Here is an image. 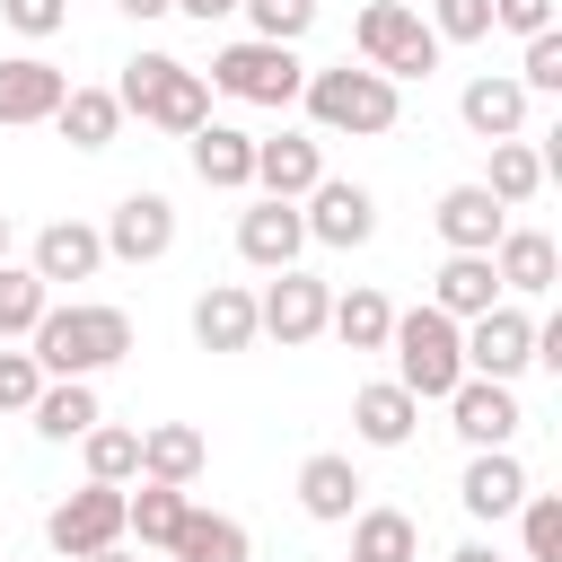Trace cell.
Returning a JSON list of instances; mask_svg holds the SVG:
<instances>
[{
	"label": "cell",
	"mask_w": 562,
	"mask_h": 562,
	"mask_svg": "<svg viewBox=\"0 0 562 562\" xmlns=\"http://www.w3.org/2000/svg\"><path fill=\"white\" fill-rule=\"evenodd\" d=\"M299 105L316 132H351V140H386L395 114H404V88L369 61H334V70H307L299 79Z\"/></svg>",
	"instance_id": "cell-1"
},
{
	"label": "cell",
	"mask_w": 562,
	"mask_h": 562,
	"mask_svg": "<svg viewBox=\"0 0 562 562\" xmlns=\"http://www.w3.org/2000/svg\"><path fill=\"white\" fill-rule=\"evenodd\" d=\"M26 351H35L44 378H97V369H114V360L132 351V316H123V307L70 299V307H44V316H35Z\"/></svg>",
	"instance_id": "cell-2"
},
{
	"label": "cell",
	"mask_w": 562,
	"mask_h": 562,
	"mask_svg": "<svg viewBox=\"0 0 562 562\" xmlns=\"http://www.w3.org/2000/svg\"><path fill=\"white\" fill-rule=\"evenodd\" d=\"M114 105L184 140L193 123H211V79H202L193 61H176V53H132L123 79H114Z\"/></svg>",
	"instance_id": "cell-3"
},
{
	"label": "cell",
	"mask_w": 562,
	"mask_h": 562,
	"mask_svg": "<svg viewBox=\"0 0 562 562\" xmlns=\"http://www.w3.org/2000/svg\"><path fill=\"white\" fill-rule=\"evenodd\" d=\"M386 351H395V386H404L413 404H439V395L465 378L457 316H439L430 299H422V307H395V325H386Z\"/></svg>",
	"instance_id": "cell-4"
},
{
	"label": "cell",
	"mask_w": 562,
	"mask_h": 562,
	"mask_svg": "<svg viewBox=\"0 0 562 562\" xmlns=\"http://www.w3.org/2000/svg\"><path fill=\"white\" fill-rule=\"evenodd\" d=\"M351 53H360L369 70H386V79L404 88V79H430L448 44L430 35V18H422L413 0H369V9L351 18Z\"/></svg>",
	"instance_id": "cell-5"
},
{
	"label": "cell",
	"mask_w": 562,
	"mask_h": 562,
	"mask_svg": "<svg viewBox=\"0 0 562 562\" xmlns=\"http://www.w3.org/2000/svg\"><path fill=\"white\" fill-rule=\"evenodd\" d=\"M220 97H237V105H299V79H307V61H299V44H263V35H237V44H220L211 53V70H202Z\"/></svg>",
	"instance_id": "cell-6"
},
{
	"label": "cell",
	"mask_w": 562,
	"mask_h": 562,
	"mask_svg": "<svg viewBox=\"0 0 562 562\" xmlns=\"http://www.w3.org/2000/svg\"><path fill=\"white\" fill-rule=\"evenodd\" d=\"M457 342H465V369H474V378H518V369H536V316H527V299H492L483 316L457 325Z\"/></svg>",
	"instance_id": "cell-7"
},
{
	"label": "cell",
	"mask_w": 562,
	"mask_h": 562,
	"mask_svg": "<svg viewBox=\"0 0 562 562\" xmlns=\"http://www.w3.org/2000/svg\"><path fill=\"white\" fill-rule=\"evenodd\" d=\"M44 544H53L61 562H88V553L123 544V483H79V492H61L53 518H44Z\"/></svg>",
	"instance_id": "cell-8"
},
{
	"label": "cell",
	"mask_w": 562,
	"mask_h": 562,
	"mask_svg": "<svg viewBox=\"0 0 562 562\" xmlns=\"http://www.w3.org/2000/svg\"><path fill=\"white\" fill-rule=\"evenodd\" d=\"M325 307H334V290L316 281V272H272L263 290H255V334H272L281 351H299V342H316L325 334Z\"/></svg>",
	"instance_id": "cell-9"
},
{
	"label": "cell",
	"mask_w": 562,
	"mask_h": 562,
	"mask_svg": "<svg viewBox=\"0 0 562 562\" xmlns=\"http://www.w3.org/2000/svg\"><path fill=\"white\" fill-rule=\"evenodd\" d=\"M299 220H307V246H369L378 237V193L369 184H342V176H316L299 193Z\"/></svg>",
	"instance_id": "cell-10"
},
{
	"label": "cell",
	"mask_w": 562,
	"mask_h": 562,
	"mask_svg": "<svg viewBox=\"0 0 562 562\" xmlns=\"http://www.w3.org/2000/svg\"><path fill=\"white\" fill-rule=\"evenodd\" d=\"M105 263H158L167 246H176V202L158 193V184H132L114 211H105Z\"/></svg>",
	"instance_id": "cell-11"
},
{
	"label": "cell",
	"mask_w": 562,
	"mask_h": 562,
	"mask_svg": "<svg viewBox=\"0 0 562 562\" xmlns=\"http://www.w3.org/2000/svg\"><path fill=\"white\" fill-rule=\"evenodd\" d=\"M439 404H448V422H457L465 448H509L518 422H527V413H518V386H509V378H474V369H465Z\"/></svg>",
	"instance_id": "cell-12"
},
{
	"label": "cell",
	"mask_w": 562,
	"mask_h": 562,
	"mask_svg": "<svg viewBox=\"0 0 562 562\" xmlns=\"http://www.w3.org/2000/svg\"><path fill=\"white\" fill-rule=\"evenodd\" d=\"M237 255L255 263V272H290L299 255H307V220H299V202H246L237 211Z\"/></svg>",
	"instance_id": "cell-13"
},
{
	"label": "cell",
	"mask_w": 562,
	"mask_h": 562,
	"mask_svg": "<svg viewBox=\"0 0 562 562\" xmlns=\"http://www.w3.org/2000/svg\"><path fill=\"white\" fill-rule=\"evenodd\" d=\"M184 158H193V176L211 184V193H246L255 184V132H237V123H193L184 132Z\"/></svg>",
	"instance_id": "cell-14"
},
{
	"label": "cell",
	"mask_w": 562,
	"mask_h": 562,
	"mask_svg": "<svg viewBox=\"0 0 562 562\" xmlns=\"http://www.w3.org/2000/svg\"><path fill=\"white\" fill-rule=\"evenodd\" d=\"M430 228H439V246H448V255H492V246H501V228H509V211H501L483 184H448V193H439V211H430Z\"/></svg>",
	"instance_id": "cell-15"
},
{
	"label": "cell",
	"mask_w": 562,
	"mask_h": 562,
	"mask_svg": "<svg viewBox=\"0 0 562 562\" xmlns=\"http://www.w3.org/2000/svg\"><path fill=\"white\" fill-rule=\"evenodd\" d=\"M26 263H35L44 290H61V281H97V272H105V237H97L88 220H44Z\"/></svg>",
	"instance_id": "cell-16"
},
{
	"label": "cell",
	"mask_w": 562,
	"mask_h": 562,
	"mask_svg": "<svg viewBox=\"0 0 562 562\" xmlns=\"http://www.w3.org/2000/svg\"><path fill=\"white\" fill-rule=\"evenodd\" d=\"M492 281H501V299H544V290L562 281V246H553L544 228H501Z\"/></svg>",
	"instance_id": "cell-17"
},
{
	"label": "cell",
	"mask_w": 562,
	"mask_h": 562,
	"mask_svg": "<svg viewBox=\"0 0 562 562\" xmlns=\"http://www.w3.org/2000/svg\"><path fill=\"white\" fill-rule=\"evenodd\" d=\"M457 501H465V518L501 527V518L527 501V465H518L509 448H474V457H465V474H457Z\"/></svg>",
	"instance_id": "cell-18"
},
{
	"label": "cell",
	"mask_w": 562,
	"mask_h": 562,
	"mask_svg": "<svg viewBox=\"0 0 562 562\" xmlns=\"http://www.w3.org/2000/svg\"><path fill=\"white\" fill-rule=\"evenodd\" d=\"M316 176H325V140H316V132H272V140H255V193L299 202Z\"/></svg>",
	"instance_id": "cell-19"
},
{
	"label": "cell",
	"mask_w": 562,
	"mask_h": 562,
	"mask_svg": "<svg viewBox=\"0 0 562 562\" xmlns=\"http://www.w3.org/2000/svg\"><path fill=\"white\" fill-rule=\"evenodd\" d=\"M61 88H70L61 61H44V53H9V61H0V123H53Z\"/></svg>",
	"instance_id": "cell-20"
},
{
	"label": "cell",
	"mask_w": 562,
	"mask_h": 562,
	"mask_svg": "<svg viewBox=\"0 0 562 562\" xmlns=\"http://www.w3.org/2000/svg\"><path fill=\"white\" fill-rule=\"evenodd\" d=\"M457 114H465L474 140H518V132H527V88H518L509 70H483V79L457 88Z\"/></svg>",
	"instance_id": "cell-21"
},
{
	"label": "cell",
	"mask_w": 562,
	"mask_h": 562,
	"mask_svg": "<svg viewBox=\"0 0 562 562\" xmlns=\"http://www.w3.org/2000/svg\"><path fill=\"white\" fill-rule=\"evenodd\" d=\"M193 342L202 351H255L263 334H255V290L246 281H211L202 299H193Z\"/></svg>",
	"instance_id": "cell-22"
},
{
	"label": "cell",
	"mask_w": 562,
	"mask_h": 562,
	"mask_svg": "<svg viewBox=\"0 0 562 562\" xmlns=\"http://www.w3.org/2000/svg\"><path fill=\"white\" fill-rule=\"evenodd\" d=\"M202 465H211V439L193 430V422H149L140 430V474L132 483H202Z\"/></svg>",
	"instance_id": "cell-23"
},
{
	"label": "cell",
	"mask_w": 562,
	"mask_h": 562,
	"mask_svg": "<svg viewBox=\"0 0 562 562\" xmlns=\"http://www.w3.org/2000/svg\"><path fill=\"white\" fill-rule=\"evenodd\" d=\"M360 492H369V483L351 474V457H342V448H316V457L299 465V509H307L316 527H342V518L360 509Z\"/></svg>",
	"instance_id": "cell-24"
},
{
	"label": "cell",
	"mask_w": 562,
	"mask_h": 562,
	"mask_svg": "<svg viewBox=\"0 0 562 562\" xmlns=\"http://www.w3.org/2000/svg\"><path fill=\"white\" fill-rule=\"evenodd\" d=\"M184 509H193L184 483H123V536H132L140 553H167L176 527H184Z\"/></svg>",
	"instance_id": "cell-25"
},
{
	"label": "cell",
	"mask_w": 562,
	"mask_h": 562,
	"mask_svg": "<svg viewBox=\"0 0 562 562\" xmlns=\"http://www.w3.org/2000/svg\"><path fill=\"white\" fill-rule=\"evenodd\" d=\"M26 422H35V439L70 448L88 422H105V413H97V378H44V386H35V404H26Z\"/></svg>",
	"instance_id": "cell-26"
},
{
	"label": "cell",
	"mask_w": 562,
	"mask_h": 562,
	"mask_svg": "<svg viewBox=\"0 0 562 562\" xmlns=\"http://www.w3.org/2000/svg\"><path fill=\"white\" fill-rule=\"evenodd\" d=\"M351 430H360V448H404V439L422 430V404H413L395 378H369V386L351 395Z\"/></svg>",
	"instance_id": "cell-27"
},
{
	"label": "cell",
	"mask_w": 562,
	"mask_h": 562,
	"mask_svg": "<svg viewBox=\"0 0 562 562\" xmlns=\"http://www.w3.org/2000/svg\"><path fill=\"white\" fill-rule=\"evenodd\" d=\"M53 132H61L70 149H88V158H97V149H114V132H123L114 88H79V79H70V88H61V105H53Z\"/></svg>",
	"instance_id": "cell-28"
},
{
	"label": "cell",
	"mask_w": 562,
	"mask_h": 562,
	"mask_svg": "<svg viewBox=\"0 0 562 562\" xmlns=\"http://www.w3.org/2000/svg\"><path fill=\"white\" fill-rule=\"evenodd\" d=\"M386 325H395V299L369 290V281H351V290L325 307V334H334L342 351H386Z\"/></svg>",
	"instance_id": "cell-29"
},
{
	"label": "cell",
	"mask_w": 562,
	"mask_h": 562,
	"mask_svg": "<svg viewBox=\"0 0 562 562\" xmlns=\"http://www.w3.org/2000/svg\"><path fill=\"white\" fill-rule=\"evenodd\" d=\"M167 553H176V562H255V536H246L228 509H202V501H193Z\"/></svg>",
	"instance_id": "cell-30"
},
{
	"label": "cell",
	"mask_w": 562,
	"mask_h": 562,
	"mask_svg": "<svg viewBox=\"0 0 562 562\" xmlns=\"http://www.w3.org/2000/svg\"><path fill=\"white\" fill-rule=\"evenodd\" d=\"M492 299H501L492 255H448V263L430 272V307H439V316H457V325H465V316H483Z\"/></svg>",
	"instance_id": "cell-31"
},
{
	"label": "cell",
	"mask_w": 562,
	"mask_h": 562,
	"mask_svg": "<svg viewBox=\"0 0 562 562\" xmlns=\"http://www.w3.org/2000/svg\"><path fill=\"white\" fill-rule=\"evenodd\" d=\"M351 562H422V527L404 509H351Z\"/></svg>",
	"instance_id": "cell-32"
},
{
	"label": "cell",
	"mask_w": 562,
	"mask_h": 562,
	"mask_svg": "<svg viewBox=\"0 0 562 562\" xmlns=\"http://www.w3.org/2000/svg\"><path fill=\"white\" fill-rule=\"evenodd\" d=\"M483 193H492L501 211L536 202V193H544V158H536L527 140H492V176H483Z\"/></svg>",
	"instance_id": "cell-33"
},
{
	"label": "cell",
	"mask_w": 562,
	"mask_h": 562,
	"mask_svg": "<svg viewBox=\"0 0 562 562\" xmlns=\"http://www.w3.org/2000/svg\"><path fill=\"white\" fill-rule=\"evenodd\" d=\"M79 457H88V483H132V474H140V430L88 422V430H79Z\"/></svg>",
	"instance_id": "cell-34"
},
{
	"label": "cell",
	"mask_w": 562,
	"mask_h": 562,
	"mask_svg": "<svg viewBox=\"0 0 562 562\" xmlns=\"http://www.w3.org/2000/svg\"><path fill=\"white\" fill-rule=\"evenodd\" d=\"M44 307H53V290L35 281V263H0V342H26Z\"/></svg>",
	"instance_id": "cell-35"
},
{
	"label": "cell",
	"mask_w": 562,
	"mask_h": 562,
	"mask_svg": "<svg viewBox=\"0 0 562 562\" xmlns=\"http://www.w3.org/2000/svg\"><path fill=\"white\" fill-rule=\"evenodd\" d=\"M509 518H518V553L527 562H562V492H536L527 483V501Z\"/></svg>",
	"instance_id": "cell-36"
},
{
	"label": "cell",
	"mask_w": 562,
	"mask_h": 562,
	"mask_svg": "<svg viewBox=\"0 0 562 562\" xmlns=\"http://www.w3.org/2000/svg\"><path fill=\"white\" fill-rule=\"evenodd\" d=\"M237 18L263 35V44H299L316 26V0H237Z\"/></svg>",
	"instance_id": "cell-37"
},
{
	"label": "cell",
	"mask_w": 562,
	"mask_h": 562,
	"mask_svg": "<svg viewBox=\"0 0 562 562\" xmlns=\"http://www.w3.org/2000/svg\"><path fill=\"white\" fill-rule=\"evenodd\" d=\"M527 97H562V26H544V35H527V53H518V70H509Z\"/></svg>",
	"instance_id": "cell-38"
},
{
	"label": "cell",
	"mask_w": 562,
	"mask_h": 562,
	"mask_svg": "<svg viewBox=\"0 0 562 562\" xmlns=\"http://www.w3.org/2000/svg\"><path fill=\"white\" fill-rule=\"evenodd\" d=\"M430 35L439 44H483L492 35V0H430Z\"/></svg>",
	"instance_id": "cell-39"
},
{
	"label": "cell",
	"mask_w": 562,
	"mask_h": 562,
	"mask_svg": "<svg viewBox=\"0 0 562 562\" xmlns=\"http://www.w3.org/2000/svg\"><path fill=\"white\" fill-rule=\"evenodd\" d=\"M35 386H44L35 351H9V342H0V413H26V404H35Z\"/></svg>",
	"instance_id": "cell-40"
},
{
	"label": "cell",
	"mask_w": 562,
	"mask_h": 562,
	"mask_svg": "<svg viewBox=\"0 0 562 562\" xmlns=\"http://www.w3.org/2000/svg\"><path fill=\"white\" fill-rule=\"evenodd\" d=\"M0 18H9L26 44H44V35H61V26H70V0H0Z\"/></svg>",
	"instance_id": "cell-41"
},
{
	"label": "cell",
	"mask_w": 562,
	"mask_h": 562,
	"mask_svg": "<svg viewBox=\"0 0 562 562\" xmlns=\"http://www.w3.org/2000/svg\"><path fill=\"white\" fill-rule=\"evenodd\" d=\"M492 26L527 44V35H544V26H553V0H492Z\"/></svg>",
	"instance_id": "cell-42"
},
{
	"label": "cell",
	"mask_w": 562,
	"mask_h": 562,
	"mask_svg": "<svg viewBox=\"0 0 562 562\" xmlns=\"http://www.w3.org/2000/svg\"><path fill=\"white\" fill-rule=\"evenodd\" d=\"M176 18H193V26H220V18H237V0H176Z\"/></svg>",
	"instance_id": "cell-43"
},
{
	"label": "cell",
	"mask_w": 562,
	"mask_h": 562,
	"mask_svg": "<svg viewBox=\"0 0 562 562\" xmlns=\"http://www.w3.org/2000/svg\"><path fill=\"white\" fill-rule=\"evenodd\" d=\"M448 562H509V553H501V544H483V536H465V544H457Z\"/></svg>",
	"instance_id": "cell-44"
},
{
	"label": "cell",
	"mask_w": 562,
	"mask_h": 562,
	"mask_svg": "<svg viewBox=\"0 0 562 562\" xmlns=\"http://www.w3.org/2000/svg\"><path fill=\"white\" fill-rule=\"evenodd\" d=\"M114 9H123V18H140V26H149V18H176V0H114Z\"/></svg>",
	"instance_id": "cell-45"
},
{
	"label": "cell",
	"mask_w": 562,
	"mask_h": 562,
	"mask_svg": "<svg viewBox=\"0 0 562 562\" xmlns=\"http://www.w3.org/2000/svg\"><path fill=\"white\" fill-rule=\"evenodd\" d=\"M88 562H140V553H123V544H105V553H88Z\"/></svg>",
	"instance_id": "cell-46"
},
{
	"label": "cell",
	"mask_w": 562,
	"mask_h": 562,
	"mask_svg": "<svg viewBox=\"0 0 562 562\" xmlns=\"http://www.w3.org/2000/svg\"><path fill=\"white\" fill-rule=\"evenodd\" d=\"M0 263H9V211H0Z\"/></svg>",
	"instance_id": "cell-47"
},
{
	"label": "cell",
	"mask_w": 562,
	"mask_h": 562,
	"mask_svg": "<svg viewBox=\"0 0 562 562\" xmlns=\"http://www.w3.org/2000/svg\"><path fill=\"white\" fill-rule=\"evenodd\" d=\"M158 562H176V553H158Z\"/></svg>",
	"instance_id": "cell-48"
},
{
	"label": "cell",
	"mask_w": 562,
	"mask_h": 562,
	"mask_svg": "<svg viewBox=\"0 0 562 562\" xmlns=\"http://www.w3.org/2000/svg\"><path fill=\"white\" fill-rule=\"evenodd\" d=\"M342 562H351V553H342Z\"/></svg>",
	"instance_id": "cell-49"
}]
</instances>
